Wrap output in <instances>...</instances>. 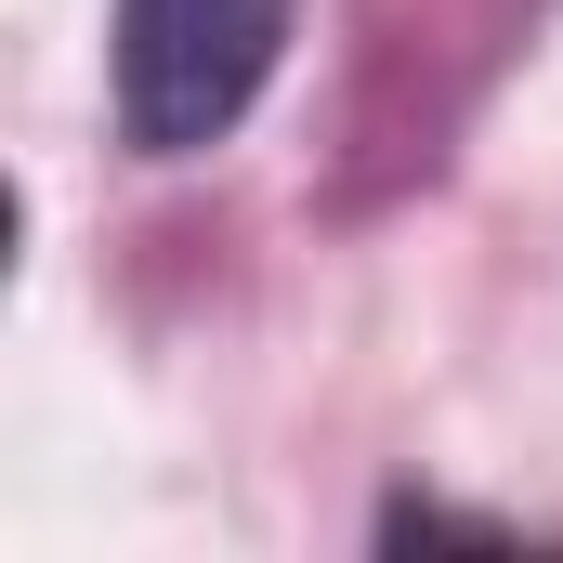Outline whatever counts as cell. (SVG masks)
<instances>
[{
    "mask_svg": "<svg viewBox=\"0 0 563 563\" xmlns=\"http://www.w3.org/2000/svg\"><path fill=\"white\" fill-rule=\"evenodd\" d=\"M288 0H119V132L132 157H210L263 106Z\"/></svg>",
    "mask_w": 563,
    "mask_h": 563,
    "instance_id": "cell-1",
    "label": "cell"
}]
</instances>
